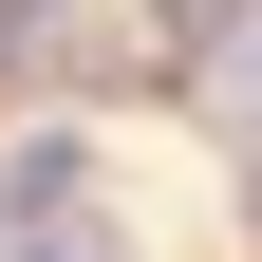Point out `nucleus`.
Segmentation results:
<instances>
[{"instance_id": "obj_1", "label": "nucleus", "mask_w": 262, "mask_h": 262, "mask_svg": "<svg viewBox=\"0 0 262 262\" xmlns=\"http://www.w3.org/2000/svg\"><path fill=\"white\" fill-rule=\"evenodd\" d=\"M0 225H19V262H94L113 244V187H94V150H19V169H0Z\"/></svg>"}, {"instance_id": "obj_2", "label": "nucleus", "mask_w": 262, "mask_h": 262, "mask_svg": "<svg viewBox=\"0 0 262 262\" xmlns=\"http://www.w3.org/2000/svg\"><path fill=\"white\" fill-rule=\"evenodd\" d=\"M0 75H19V19H0Z\"/></svg>"}, {"instance_id": "obj_3", "label": "nucleus", "mask_w": 262, "mask_h": 262, "mask_svg": "<svg viewBox=\"0 0 262 262\" xmlns=\"http://www.w3.org/2000/svg\"><path fill=\"white\" fill-rule=\"evenodd\" d=\"M244 206H262V150H244Z\"/></svg>"}]
</instances>
